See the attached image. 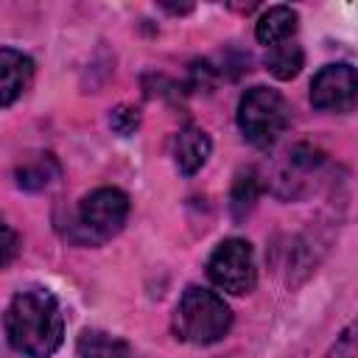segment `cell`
I'll list each match as a JSON object with an SVG mask.
<instances>
[{
    "label": "cell",
    "mask_w": 358,
    "mask_h": 358,
    "mask_svg": "<svg viewBox=\"0 0 358 358\" xmlns=\"http://www.w3.org/2000/svg\"><path fill=\"white\" fill-rule=\"evenodd\" d=\"M6 338L25 358H50L64 341V313L53 291L42 285L22 288L11 296L3 316Z\"/></svg>",
    "instance_id": "1"
},
{
    "label": "cell",
    "mask_w": 358,
    "mask_h": 358,
    "mask_svg": "<svg viewBox=\"0 0 358 358\" xmlns=\"http://www.w3.org/2000/svg\"><path fill=\"white\" fill-rule=\"evenodd\" d=\"M129 196L117 187L90 190L64 221V238L76 246H101L112 241L129 218Z\"/></svg>",
    "instance_id": "2"
},
{
    "label": "cell",
    "mask_w": 358,
    "mask_h": 358,
    "mask_svg": "<svg viewBox=\"0 0 358 358\" xmlns=\"http://www.w3.org/2000/svg\"><path fill=\"white\" fill-rule=\"evenodd\" d=\"M173 336L185 344L207 347L221 341L232 327V310L215 291H207L201 285H187L173 308L171 319Z\"/></svg>",
    "instance_id": "3"
},
{
    "label": "cell",
    "mask_w": 358,
    "mask_h": 358,
    "mask_svg": "<svg viewBox=\"0 0 358 358\" xmlns=\"http://www.w3.org/2000/svg\"><path fill=\"white\" fill-rule=\"evenodd\" d=\"M291 123L288 101L271 87H249L238 101V129L255 148H271Z\"/></svg>",
    "instance_id": "4"
},
{
    "label": "cell",
    "mask_w": 358,
    "mask_h": 358,
    "mask_svg": "<svg viewBox=\"0 0 358 358\" xmlns=\"http://www.w3.org/2000/svg\"><path fill=\"white\" fill-rule=\"evenodd\" d=\"M207 277L213 280V285H218L227 294H235V296L252 294L257 285L252 243L243 238H224L207 260Z\"/></svg>",
    "instance_id": "5"
},
{
    "label": "cell",
    "mask_w": 358,
    "mask_h": 358,
    "mask_svg": "<svg viewBox=\"0 0 358 358\" xmlns=\"http://www.w3.org/2000/svg\"><path fill=\"white\" fill-rule=\"evenodd\" d=\"M310 103L319 112H350L358 103V67L347 62L324 64L310 78Z\"/></svg>",
    "instance_id": "6"
},
{
    "label": "cell",
    "mask_w": 358,
    "mask_h": 358,
    "mask_svg": "<svg viewBox=\"0 0 358 358\" xmlns=\"http://www.w3.org/2000/svg\"><path fill=\"white\" fill-rule=\"evenodd\" d=\"M322 168H324V154L319 148L308 143L294 145L274 173V193L280 199H299L310 193Z\"/></svg>",
    "instance_id": "7"
},
{
    "label": "cell",
    "mask_w": 358,
    "mask_h": 358,
    "mask_svg": "<svg viewBox=\"0 0 358 358\" xmlns=\"http://www.w3.org/2000/svg\"><path fill=\"white\" fill-rule=\"evenodd\" d=\"M34 59L17 48H0V106L8 109L34 81Z\"/></svg>",
    "instance_id": "8"
},
{
    "label": "cell",
    "mask_w": 358,
    "mask_h": 358,
    "mask_svg": "<svg viewBox=\"0 0 358 358\" xmlns=\"http://www.w3.org/2000/svg\"><path fill=\"white\" fill-rule=\"evenodd\" d=\"M210 151H213V143H210L207 131H201L196 126H185L173 137V151L171 154H173V162H176L179 173L193 176L196 171L204 168V162L210 159Z\"/></svg>",
    "instance_id": "9"
},
{
    "label": "cell",
    "mask_w": 358,
    "mask_h": 358,
    "mask_svg": "<svg viewBox=\"0 0 358 358\" xmlns=\"http://www.w3.org/2000/svg\"><path fill=\"white\" fill-rule=\"evenodd\" d=\"M296 28H299L296 8H291V6H271V8H266L260 14V20L255 25V36H257L260 45L274 48V45H282V42H291Z\"/></svg>",
    "instance_id": "10"
},
{
    "label": "cell",
    "mask_w": 358,
    "mask_h": 358,
    "mask_svg": "<svg viewBox=\"0 0 358 358\" xmlns=\"http://www.w3.org/2000/svg\"><path fill=\"white\" fill-rule=\"evenodd\" d=\"M76 352H78V358H131V347L126 338L112 336L98 327L81 330V336L76 341Z\"/></svg>",
    "instance_id": "11"
},
{
    "label": "cell",
    "mask_w": 358,
    "mask_h": 358,
    "mask_svg": "<svg viewBox=\"0 0 358 358\" xmlns=\"http://www.w3.org/2000/svg\"><path fill=\"white\" fill-rule=\"evenodd\" d=\"M263 64H266V70H268L274 78L291 81V78L299 76V70H302V64H305V50L291 39V42H282V45L268 48L266 56H263Z\"/></svg>",
    "instance_id": "12"
},
{
    "label": "cell",
    "mask_w": 358,
    "mask_h": 358,
    "mask_svg": "<svg viewBox=\"0 0 358 358\" xmlns=\"http://www.w3.org/2000/svg\"><path fill=\"white\" fill-rule=\"evenodd\" d=\"M257 196H260V176L255 168H243L238 171L235 182H232V193H229V213L235 221L246 218L255 204H257Z\"/></svg>",
    "instance_id": "13"
},
{
    "label": "cell",
    "mask_w": 358,
    "mask_h": 358,
    "mask_svg": "<svg viewBox=\"0 0 358 358\" xmlns=\"http://www.w3.org/2000/svg\"><path fill=\"white\" fill-rule=\"evenodd\" d=\"M59 173H62V168H59L56 157L53 154H39L36 159L17 168V185L25 187V190H42L50 182H56Z\"/></svg>",
    "instance_id": "14"
},
{
    "label": "cell",
    "mask_w": 358,
    "mask_h": 358,
    "mask_svg": "<svg viewBox=\"0 0 358 358\" xmlns=\"http://www.w3.org/2000/svg\"><path fill=\"white\" fill-rule=\"evenodd\" d=\"M109 126H112L117 134L129 137V134L140 126V112H137L134 106H129V103H120V106L112 109V115H109Z\"/></svg>",
    "instance_id": "15"
},
{
    "label": "cell",
    "mask_w": 358,
    "mask_h": 358,
    "mask_svg": "<svg viewBox=\"0 0 358 358\" xmlns=\"http://www.w3.org/2000/svg\"><path fill=\"white\" fill-rule=\"evenodd\" d=\"M327 358H358V319L336 338V344L330 347Z\"/></svg>",
    "instance_id": "16"
},
{
    "label": "cell",
    "mask_w": 358,
    "mask_h": 358,
    "mask_svg": "<svg viewBox=\"0 0 358 358\" xmlns=\"http://www.w3.org/2000/svg\"><path fill=\"white\" fill-rule=\"evenodd\" d=\"M14 255H17V235H14V229L8 227V224H3V266H8L11 260H14Z\"/></svg>",
    "instance_id": "17"
}]
</instances>
